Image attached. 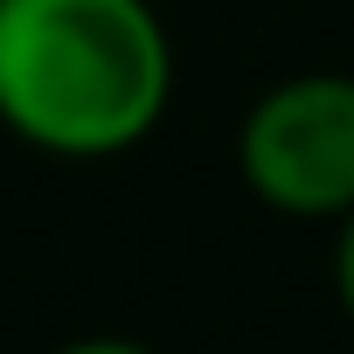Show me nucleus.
Wrapping results in <instances>:
<instances>
[{"mask_svg":"<svg viewBox=\"0 0 354 354\" xmlns=\"http://www.w3.org/2000/svg\"><path fill=\"white\" fill-rule=\"evenodd\" d=\"M174 104L153 0H0V125L56 160H118Z\"/></svg>","mask_w":354,"mask_h":354,"instance_id":"1","label":"nucleus"},{"mask_svg":"<svg viewBox=\"0 0 354 354\" xmlns=\"http://www.w3.org/2000/svg\"><path fill=\"white\" fill-rule=\"evenodd\" d=\"M236 174L285 223H340L354 209V77L299 70L257 91L236 125Z\"/></svg>","mask_w":354,"mask_h":354,"instance_id":"2","label":"nucleus"},{"mask_svg":"<svg viewBox=\"0 0 354 354\" xmlns=\"http://www.w3.org/2000/svg\"><path fill=\"white\" fill-rule=\"evenodd\" d=\"M333 292H340V313L354 319V209L333 223Z\"/></svg>","mask_w":354,"mask_h":354,"instance_id":"3","label":"nucleus"},{"mask_svg":"<svg viewBox=\"0 0 354 354\" xmlns=\"http://www.w3.org/2000/svg\"><path fill=\"white\" fill-rule=\"evenodd\" d=\"M49 354H153L146 340H125V333H84V340H63Z\"/></svg>","mask_w":354,"mask_h":354,"instance_id":"4","label":"nucleus"}]
</instances>
